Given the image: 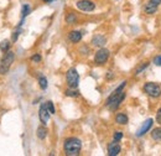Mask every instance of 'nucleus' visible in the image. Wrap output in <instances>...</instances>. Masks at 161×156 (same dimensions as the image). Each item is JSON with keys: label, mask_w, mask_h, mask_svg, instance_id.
Instances as JSON below:
<instances>
[{"label": "nucleus", "mask_w": 161, "mask_h": 156, "mask_svg": "<svg viewBox=\"0 0 161 156\" xmlns=\"http://www.w3.org/2000/svg\"><path fill=\"white\" fill-rule=\"evenodd\" d=\"M126 86V81H124V82H121V84L109 96V98L107 99V103H105V105L112 110V112H114V110H117L118 108H119V105H120V103L124 100V98H125V92L123 91L124 89V87Z\"/></svg>", "instance_id": "obj_1"}, {"label": "nucleus", "mask_w": 161, "mask_h": 156, "mask_svg": "<svg viewBox=\"0 0 161 156\" xmlns=\"http://www.w3.org/2000/svg\"><path fill=\"white\" fill-rule=\"evenodd\" d=\"M80 149H82V142L77 137H68L64 140L63 144V150L67 156H77L80 155Z\"/></svg>", "instance_id": "obj_2"}, {"label": "nucleus", "mask_w": 161, "mask_h": 156, "mask_svg": "<svg viewBox=\"0 0 161 156\" xmlns=\"http://www.w3.org/2000/svg\"><path fill=\"white\" fill-rule=\"evenodd\" d=\"M144 92L151 98H159L161 97V87L158 83H153V82H149V83H145L144 86Z\"/></svg>", "instance_id": "obj_3"}, {"label": "nucleus", "mask_w": 161, "mask_h": 156, "mask_svg": "<svg viewBox=\"0 0 161 156\" xmlns=\"http://www.w3.org/2000/svg\"><path fill=\"white\" fill-rule=\"evenodd\" d=\"M14 59H15V53L13 51H8L6 55L4 56V58L1 59V62H0V75H4V73H6L9 71L11 63L14 62Z\"/></svg>", "instance_id": "obj_4"}, {"label": "nucleus", "mask_w": 161, "mask_h": 156, "mask_svg": "<svg viewBox=\"0 0 161 156\" xmlns=\"http://www.w3.org/2000/svg\"><path fill=\"white\" fill-rule=\"evenodd\" d=\"M66 81L69 88H77L80 83V75L76 68H69L66 73Z\"/></svg>", "instance_id": "obj_5"}, {"label": "nucleus", "mask_w": 161, "mask_h": 156, "mask_svg": "<svg viewBox=\"0 0 161 156\" xmlns=\"http://www.w3.org/2000/svg\"><path fill=\"white\" fill-rule=\"evenodd\" d=\"M109 55H110L109 50H107V48H104V47L99 48V50L96 52V56H94V63H96V64H98V66L104 64V63L108 61V58H109Z\"/></svg>", "instance_id": "obj_6"}, {"label": "nucleus", "mask_w": 161, "mask_h": 156, "mask_svg": "<svg viewBox=\"0 0 161 156\" xmlns=\"http://www.w3.org/2000/svg\"><path fill=\"white\" fill-rule=\"evenodd\" d=\"M160 4H161V0H147L146 4L144 5V11H145V14H147V15H154V14L158 11Z\"/></svg>", "instance_id": "obj_7"}, {"label": "nucleus", "mask_w": 161, "mask_h": 156, "mask_svg": "<svg viewBox=\"0 0 161 156\" xmlns=\"http://www.w3.org/2000/svg\"><path fill=\"white\" fill-rule=\"evenodd\" d=\"M77 8L80 11H86V13H91L96 9V4L91 0H80L77 3Z\"/></svg>", "instance_id": "obj_8"}, {"label": "nucleus", "mask_w": 161, "mask_h": 156, "mask_svg": "<svg viewBox=\"0 0 161 156\" xmlns=\"http://www.w3.org/2000/svg\"><path fill=\"white\" fill-rule=\"evenodd\" d=\"M50 115H51V113L48 112V109H47L46 104H45V103H43V104H41L40 109H39V118H40V121L43 124V125H46V124L48 123V120H50Z\"/></svg>", "instance_id": "obj_9"}, {"label": "nucleus", "mask_w": 161, "mask_h": 156, "mask_svg": "<svg viewBox=\"0 0 161 156\" xmlns=\"http://www.w3.org/2000/svg\"><path fill=\"white\" fill-rule=\"evenodd\" d=\"M153 124H154V120L153 119H146L144 123H142V125L140 126V129L138 130V133H136V136L138 137H141L144 136L150 129H151V126H153Z\"/></svg>", "instance_id": "obj_10"}, {"label": "nucleus", "mask_w": 161, "mask_h": 156, "mask_svg": "<svg viewBox=\"0 0 161 156\" xmlns=\"http://www.w3.org/2000/svg\"><path fill=\"white\" fill-rule=\"evenodd\" d=\"M121 148L118 144V141H113L110 144H108V155L109 156H117L119 155Z\"/></svg>", "instance_id": "obj_11"}, {"label": "nucleus", "mask_w": 161, "mask_h": 156, "mask_svg": "<svg viewBox=\"0 0 161 156\" xmlns=\"http://www.w3.org/2000/svg\"><path fill=\"white\" fill-rule=\"evenodd\" d=\"M105 37L103 36V35H94L93 36V39H92V43L94 45V46H97V47H103L104 45H105Z\"/></svg>", "instance_id": "obj_12"}, {"label": "nucleus", "mask_w": 161, "mask_h": 156, "mask_svg": "<svg viewBox=\"0 0 161 156\" xmlns=\"http://www.w3.org/2000/svg\"><path fill=\"white\" fill-rule=\"evenodd\" d=\"M68 39H69L71 42H73V43H78L80 40H82V34H80V31H71L68 34Z\"/></svg>", "instance_id": "obj_13"}, {"label": "nucleus", "mask_w": 161, "mask_h": 156, "mask_svg": "<svg viewBox=\"0 0 161 156\" xmlns=\"http://www.w3.org/2000/svg\"><path fill=\"white\" fill-rule=\"evenodd\" d=\"M115 123L119 124V125H125V124H128V117H126V114H124V113H118V114L115 115Z\"/></svg>", "instance_id": "obj_14"}, {"label": "nucleus", "mask_w": 161, "mask_h": 156, "mask_svg": "<svg viewBox=\"0 0 161 156\" xmlns=\"http://www.w3.org/2000/svg\"><path fill=\"white\" fill-rule=\"evenodd\" d=\"M151 137L155 140V141H161V128H155L153 131H151Z\"/></svg>", "instance_id": "obj_15"}, {"label": "nucleus", "mask_w": 161, "mask_h": 156, "mask_svg": "<svg viewBox=\"0 0 161 156\" xmlns=\"http://www.w3.org/2000/svg\"><path fill=\"white\" fill-rule=\"evenodd\" d=\"M64 94L67 97H78L80 96V92L77 91V88H69V89H67L64 92Z\"/></svg>", "instance_id": "obj_16"}, {"label": "nucleus", "mask_w": 161, "mask_h": 156, "mask_svg": "<svg viewBox=\"0 0 161 156\" xmlns=\"http://www.w3.org/2000/svg\"><path fill=\"white\" fill-rule=\"evenodd\" d=\"M46 136H47V129L45 126H40L37 129V137L41 139V140H43Z\"/></svg>", "instance_id": "obj_17"}, {"label": "nucleus", "mask_w": 161, "mask_h": 156, "mask_svg": "<svg viewBox=\"0 0 161 156\" xmlns=\"http://www.w3.org/2000/svg\"><path fill=\"white\" fill-rule=\"evenodd\" d=\"M9 48H10V42H9L8 40H5V41H3V42L0 43V50H1L3 52H8Z\"/></svg>", "instance_id": "obj_18"}, {"label": "nucleus", "mask_w": 161, "mask_h": 156, "mask_svg": "<svg viewBox=\"0 0 161 156\" xmlns=\"http://www.w3.org/2000/svg\"><path fill=\"white\" fill-rule=\"evenodd\" d=\"M76 21H77V16H76L73 13H71V14L67 15V18H66V22H67V24L72 25V24H75Z\"/></svg>", "instance_id": "obj_19"}, {"label": "nucleus", "mask_w": 161, "mask_h": 156, "mask_svg": "<svg viewBox=\"0 0 161 156\" xmlns=\"http://www.w3.org/2000/svg\"><path fill=\"white\" fill-rule=\"evenodd\" d=\"M149 64H150L149 62H142L140 67H138V68H136V71H135V75H140V73L142 72V71H144V70H146V68L149 67Z\"/></svg>", "instance_id": "obj_20"}, {"label": "nucleus", "mask_w": 161, "mask_h": 156, "mask_svg": "<svg viewBox=\"0 0 161 156\" xmlns=\"http://www.w3.org/2000/svg\"><path fill=\"white\" fill-rule=\"evenodd\" d=\"M39 84H40L41 89H46L47 88V79H46V77L40 76V78H39Z\"/></svg>", "instance_id": "obj_21"}, {"label": "nucleus", "mask_w": 161, "mask_h": 156, "mask_svg": "<svg viewBox=\"0 0 161 156\" xmlns=\"http://www.w3.org/2000/svg\"><path fill=\"white\" fill-rule=\"evenodd\" d=\"M45 104H46V107H47V109H48V112H50L51 114H55V113H56V109H55V105H53V103H52L51 100H48V102H46Z\"/></svg>", "instance_id": "obj_22"}, {"label": "nucleus", "mask_w": 161, "mask_h": 156, "mask_svg": "<svg viewBox=\"0 0 161 156\" xmlns=\"http://www.w3.org/2000/svg\"><path fill=\"white\" fill-rule=\"evenodd\" d=\"M29 13H30V6H29V5H24V6H22V10H21V16H22V19H24L25 16H27Z\"/></svg>", "instance_id": "obj_23"}, {"label": "nucleus", "mask_w": 161, "mask_h": 156, "mask_svg": "<svg viewBox=\"0 0 161 156\" xmlns=\"http://www.w3.org/2000/svg\"><path fill=\"white\" fill-rule=\"evenodd\" d=\"M114 141H119V140H121L123 139V133L121 131H115V134H114Z\"/></svg>", "instance_id": "obj_24"}, {"label": "nucleus", "mask_w": 161, "mask_h": 156, "mask_svg": "<svg viewBox=\"0 0 161 156\" xmlns=\"http://www.w3.org/2000/svg\"><path fill=\"white\" fill-rule=\"evenodd\" d=\"M156 121L161 125V108H159L156 112Z\"/></svg>", "instance_id": "obj_25"}, {"label": "nucleus", "mask_w": 161, "mask_h": 156, "mask_svg": "<svg viewBox=\"0 0 161 156\" xmlns=\"http://www.w3.org/2000/svg\"><path fill=\"white\" fill-rule=\"evenodd\" d=\"M31 61H32V62H36V63H39V62L41 61V56H40V55H34V56L31 57Z\"/></svg>", "instance_id": "obj_26"}, {"label": "nucleus", "mask_w": 161, "mask_h": 156, "mask_svg": "<svg viewBox=\"0 0 161 156\" xmlns=\"http://www.w3.org/2000/svg\"><path fill=\"white\" fill-rule=\"evenodd\" d=\"M154 63H155L156 66H161V55L156 56V57L154 58Z\"/></svg>", "instance_id": "obj_27"}, {"label": "nucleus", "mask_w": 161, "mask_h": 156, "mask_svg": "<svg viewBox=\"0 0 161 156\" xmlns=\"http://www.w3.org/2000/svg\"><path fill=\"white\" fill-rule=\"evenodd\" d=\"M18 37H19V31H16V32L13 34V41H16Z\"/></svg>", "instance_id": "obj_28"}, {"label": "nucleus", "mask_w": 161, "mask_h": 156, "mask_svg": "<svg viewBox=\"0 0 161 156\" xmlns=\"http://www.w3.org/2000/svg\"><path fill=\"white\" fill-rule=\"evenodd\" d=\"M107 78H108V79L113 78V75H112V72H108V75H107Z\"/></svg>", "instance_id": "obj_29"}, {"label": "nucleus", "mask_w": 161, "mask_h": 156, "mask_svg": "<svg viewBox=\"0 0 161 156\" xmlns=\"http://www.w3.org/2000/svg\"><path fill=\"white\" fill-rule=\"evenodd\" d=\"M43 3H51V1H53V0H42Z\"/></svg>", "instance_id": "obj_30"}]
</instances>
